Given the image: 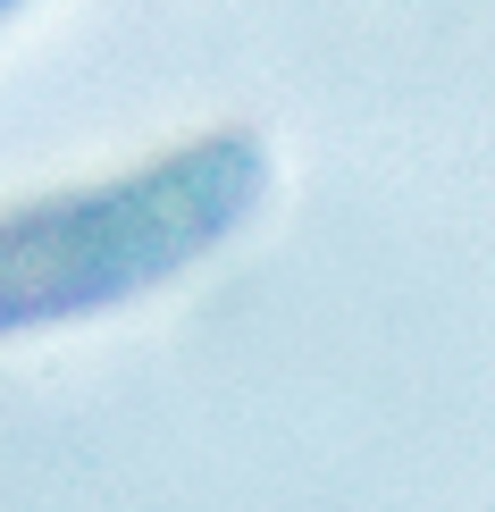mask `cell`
Here are the masks:
<instances>
[{
    "instance_id": "1",
    "label": "cell",
    "mask_w": 495,
    "mask_h": 512,
    "mask_svg": "<svg viewBox=\"0 0 495 512\" xmlns=\"http://www.w3.org/2000/svg\"><path fill=\"white\" fill-rule=\"evenodd\" d=\"M261 177L269 168L252 135H202L135 177L0 210V336L126 303V294L193 269L261 202Z\"/></svg>"
},
{
    "instance_id": "2",
    "label": "cell",
    "mask_w": 495,
    "mask_h": 512,
    "mask_svg": "<svg viewBox=\"0 0 495 512\" xmlns=\"http://www.w3.org/2000/svg\"><path fill=\"white\" fill-rule=\"evenodd\" d=\"M9 9H17V0H0V17H9Z\"/></svg>"
}]
</instances>
